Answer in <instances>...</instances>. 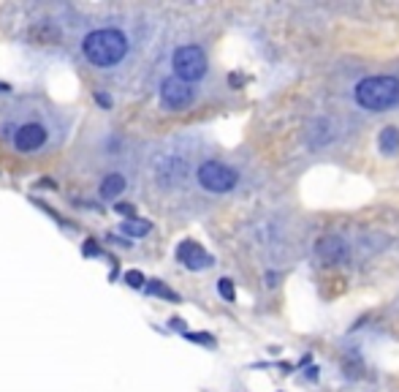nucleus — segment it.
<instances>
[{
	"label": "nucleus",
	"mask_w": 399,
	"mask_h": 392,
	"mask_svg": "<svg viewBox=\"0 0 399 392\" xmlns=\"http://www.w3.org/2000/svg\"><path fill=\"white\" fill-rule=\"evenodd\" d=\"M171 65H174V76H177V79L193 85V82H198V79L207 74V55H204L201 47L185 44V47H180V49L174 52Z\"/></svg>",
	"instance_id": "obj_3"
},
{
	"label": "nucleus",
	"mask_w": 399,
	"mask_h": 392,
	"mask_svg": "<svg viewBox=\"0 0 399 392\" xmlns=\"http://www.w3.org/2000/svg\"><path fill=\"white\" fill-rule=\"evenodd\" d=\"M28 41L33 47H58L62 41V33L55 22L49 19H38L28 28Z\"/></svg>",
	"instance_id": "obj_9"
},
{
	"label": "nucleus",
	"mask_w": 399,
	"mask_h": 392,
	"mask_svg": "<svg viewBox=\"0 0 399 392\" xmlns=\"http://www.w3.org/2000/svg\"><path fill=\"white\" fill-rule=\"evenodd\" d=\"M196 180L201 183V188H207L212 194H228L237 186L239 174L220 161H204L196 169Z\"/></svg>",
	"instance_id": "obj_4"
},
{
	"label": "nucleus",
	"mask_w": 399,
	"mask_h": 392,
	"mask_svg": "<svg viewBox=\"0 0 399 392\" xmlns=\"http://www.w3.org/2000/svg\"><path fill=\"white\" fill-rule=\"evenodd\" d=\"M0 90H8V85H3V82H0Z\"/></svg>",
	"instance_id": "obj_23"
},
{
	"label": "nucleus",
	"mask_w": 399,
	"mask_h": 392,
	"mask_svg": "<svg viewBox=\"0 0 399 392\" xmlns=\"http://www.w3.org/2000/svg\"><path fill=\"white\" fill-rule=\"evenodd\" d=\"M82 52L95 68H114L128 55V35L117 28H98L82 38Z\"/></svg>",
	"instance_id": "obj_1"
},
{
	"label": "nucleus",
	"mask_w": 399,
	"mask_h": 392,
	"mask_svg": "<svg viewBox=\"0 0 399 392\" xmlns=\"http://www.w3.org/2000/svg\"><path fill=\"white\" fill-rule=\"evenodd\" d=\"M377 145H380V153H383V156H397L399 153V129L397 126H386V129L380 131Z\"/></svg>",
	"instance_id": "obj_12"
},
{
	"label": "nucleus",
	"mask_w": 399,
	"mask_h": 392,
	"mask_svg": "<svg viewBox=\"0 0 399 392\" xmlns=\"http://www.w3.org/2000/svg\"><path fill=\"white\" fill-rule=\"evenodd\" d=\"M187 338H190L193 343H204V346L215 349V338H212V335H207V332H187Z\"/></svg>",
	"instance_id": "obj_17"
},
{
	"label": "nucleus",
	"mask_w": 399,
	"mask_h": 392,
	"mask_svg": "<svg viewBox=\"0 0 399 392\" xmlns=\"http://www.w3.org/2000/svg\"><path fill=\"white\" fill-rule=\"evenodd\" d=\"M193 98H196V90L177 76H169L160 82V104L169 112H182L193 104Z\"/></svg>",
	"instance_id": "obj_7"
},
{
	"label": "nucleus",
	"mask_w": 399,
	"mask_h": 392,
	"mask_svg": "<svg viewBox=\"0 0 399 392\" xmlns=\"http://www.w3.org/2000/svg\"><path fill=\"white\" fill-rule=\"evenodd\" d=\"M153 174L163 188H174L187 177V161L177 153H160L153 161Z\"/></svg>",
	"instance_id": "obj_6"
},
{
	"label": "nucleus",
	"mask_w": 399,
	"mask_h": 392,
	"mask_svg": "<svg viewBox=\"0 0 399 392\" xmlns=\"http://www.w3.org/2000/svg\"><path fill=\"white\" fill-rule=\"evenodd\" d=\"M125 188H128L125 174H120V172H109V174H103V180H101V186H98V194H101V199H117Z\"/></svg>",
	"instance_id": "obj_11"
},
{
	"label": "nucleus",
	"mask_w": 399,
	"mask_h": 392,
	"mask_svg": "<svg viewBox=\"0 0 399 392\" xmlns=\"http://www.w3.org/2000/svg\"><path fill=\"white\" fill-rule=\"evenodd\" d=\"M171 327H174V329H185V322L182 319H171Z\"/></svg>",
	"instance_id": "obj_22"
},
{
	"label": "nucleus",
	"mask_w": 399,
	"mask_h": 392,
	"mask_svg": "<svg viewBox=\"0 0 399 392\" xmlns=\"http://www.w3.org/2000/svg\"><path fill=\"white\" fill-rule=\"evenodd\" d=\"M356 101L369 112H386L399 104L397 76H367L356 85Z\"/></svg>",
	"instance_id": "obj_2"
},
{
	"label": "nucleus",
	"mask_w": 399,
	"mask_h": 392,
	"mask_svg": "<svg viewBox=\"0 0 399 392\" xmlns=\"http://www.w3.org/2000/svg\"><path fill=\"white\" fill-rule=\"evenodd\" d=\"M144 292L147 294H155V297H163V300H180L177 294L171 292L163 281H147V286H144Z\"/></svg>",
	"instance_id": "obj_14"
},
{
	"label": "nucleus",
	"mask_w": 399,
	"mask_h": 392,
	"mask_svg": "<svg viewBox=\"0 0 399 392\" xmlns=\"http://www.w3.org/2000/svg\"><path fill=\"white\" fill-rule=\"evenodd\" d=\"M315 251H318V256H321L323 264H342V261H348V245H345L342 237H321L318 245H315Z\"/></svg>",
	"instance_id": "obj_10"
},
{
	"label": "nucleus",
	"mask_w": 399,
	"mask_h": 392,
	"mask_svg": "<svg viewBox=\"0 0 399 392\" xmlns=\"http://www.w3.org/2000/svg\"><path fill=\"white\" fill-rule=\"evenodd\" d=\"M95 101H98V106H103V109L112 106V96H106V93H95Z\"/></svg>",
	"instance_id": "obj_18"
},
{
	"label": "nucleus",
	"mask_w": 399,
	"mask_h": 392,
	"mask_svg": "<svg viewBox=\"0 0 399 392\" xmlns=\"http://www.w3.org/2000/svg\"><path fill=\"white\" fill-rule=\"evenodd\" d=\"M117 213H123V215H130V213H133V207H130V204H125V202H120V204H117Z\"/></svg>",
	"instance_id": "obj_20"
},
{
	"label": "nucleus",
	"mask_w": 399,
	"mask_h": 392,
	"mask_svg": "<svg viewBox=\"0 0 399 392\" xmlns=\"http://www.w3.org/2000/svg\"><path fill=\"white\" fill-rule=\"evenodd\" d=\"M231 85L239 88V85H242V76H239V74H231Z\"/></svg>",
	"instance_id": "obj_21"
},
{
	"label": "nucleus",
	"mask_w": 399,
	"mask_h": 392,
	"mask_svg": "<svg viewBox=\"0 0 399 392\" xmlns=\"http://www.w3.org/2000/svg\"><path fill=\"white\" fill-rule=\"evenodd\" d=\"M125 284L133 286V289H144V286H147V278H144L139 270H128V272H125Z\"/></svg>",
	"instance_id": "obj_16"
},
{
	"label": "nucleus",
	"mask_w": 399,
	"mask_h": 392,
	"mask_svg": "<svg viewBox=\"0 0 399 392\" xmlns=\"http://www.w3.org/2000/svg\"><path fill=\"white\" fill-rule=\"evenodd\" d=\"M305 376H307L309 382H315V379H318V368H315V365H309L307 370H305Z\"/></svg>",
	"instance_id": "obj_19"
},
{
	"label": "nucleus",
	"mask_w": 399,
	"mask_h": 392,
	"mask_svg": "<svg viewBox=\"0 0 399 392\" xmlns=\"http://www.w3.org/2000/svg\"><path fill=\"white\" fill-rule=\"evenodd\" d=\"M177 259L182 261L187 270H207V267L215 264V259H212L198 243H193V240H182V243L177 245Z\"/></svg>",
	"instance_id": "obj_8"
},
{
	"label": "nucleus",
	"mask_w": 399,
	"mask_h": 392,
	"mask_svg": "<svg viewBox=\"0 0 399 392\" xmlns=\"http://www.w3.org/2000/svg\"><path fill=\"white\" fill-rule=\"evenodd\" d=\"M125 237H133V240H139V237H147L150 231H153V224L147 221V218H128L123 221V227H120Z\"/></svg>",
	"instance_id": "obj_13"
},
{
	"label": "nucleus",
	"mask_w": 399,
	"mask_h": 392,
	"mask_svg": "<svg viewBox=\"0 0 399 392\" xmlns=\"http://www.w3.org/2000/svg\"><path fill=\"white\" fill-rule=\"evenodd\" d=\"M217 292H220L223 300H228V302L237 300V289H234V281H231V278H220V281H217Z\"/></svg>",
	"instance_id": "obj_15"
},
{
	"label": "nucleus",
	"mask_w": 399,
	"mask_h": 392,
	"mask_svg": "<svg viewBox=\"0 0 399 392\" xmlns=\"http://www.w3.org/2000/svg\"><path fill=\"white\" fill-rule=\"evenodd\" d=\"M46 142H49V131L38 120H28V123L17 126L11 133V147L17 153H38L46 147Z\"/></svg>",
	"instance_id": "obj_5"
}]
</instances>
